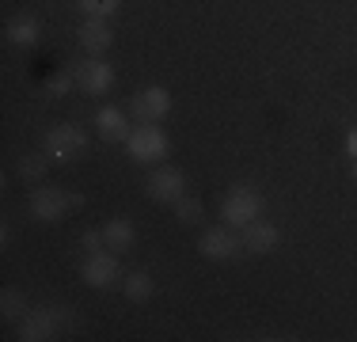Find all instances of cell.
<instances>
[{
    "label": "cell",
    "instance_id": "21",
    "mask_svg": "<svg viewBox=\"0 0 357 342\" xmlns=\"http://www.w3.org/2000/svg\"><path fill=\"white\" fill-rule=\"evenodd\" d=\"M73 84H76V73H73V68H65V73H57V76H50V80H46V91L54 99H61V96H69Z\"/></svg>",
    "mask_w": 357,
    "mask_h": 342
},
{
    "label": "cell",
    "instance_id": "20",
    "mask_svg": "<svg viewBox=\"0 0 357 342\" xmlns=\"http://www.w3.org/2000/svg\"><path fill=\"white\" fill-rule=\"evenodd\" d=\"M175 217L183 221V225H198L202 221V202L198 198H178L175 202Z\"/></svg>",
    "mask_w": 357,
    "mask_h": 342
},
{
    "label": "cell",
    "instance_id": "12",
    "mask_svg": "<svg viewBox=\"0 0 357 342\" xmlns=\"http://www.w3.org/2000/svg\"><path fill=\"white\" fill-rule=\"evenodd\" d=\"M76 34H80V46L88 50V54H96V57L107 54L110 42H114V31L107 27V20H84Z\"/></svg>",
    "mask_w": 357,
    "mask_h": 342
},
{
    "label": "cell",
    "instance_id": "2",
    "mask_svg": "<svg viewBox=\"0 0 357 342\" xmlns=\"http://www.w3.org/2000/svg\"><path fill=\"white\" fill-rule=\"evenodd\" d=\"M262 213V194L255 191V186H236V191H228L225 205H220V217H225L228 228H248L251 221H259Z\"/></svg>",
    "mask_w": 357,
    "mask_h": 342
},
{
    "label": "cell",
    "instance_id": "14",
    "mask_svg": "<svg viewBox=\"0 0 357 342\" xmlns=\"http://www.w3.org/2000/svg\"><path fill=\"white\" fill-rule=\"evenodd\" d=\"M4 34H8V42L12 46H35V42L42 38V23L35 20V15H12L8 20V27H4Z\"/></svg>",
    "mask_w": 357,
    "mask_h": 342
},
{
    "label": "cell",
    "instance_id": "9",
    "mask_svg": "<svg viewBox=\"0 0 357 342\" xmlns=\"http://www.w3.org/2000/svg\"><path fill=\"white\" fill-rule=\"evenodd\" d=\"M183 191H186V175L178 168H160L156 175L149 179V198H156V202L175 205L183 198Z\"/></svg>",
    "mask_w": 357,
    "mask_h": 342
},
{
    "label": "cell",
    "instance_id": "4",
    "mask_svg": "<svg viewBox=\"0 0 357 342\" xmlns=\"http://www.w3.org/2000/svg\"><path fill=\"white\" fill-rule=\"evenodd\" d=\"M69 312L61 308H38V312H27L20 320V339L23 342H46V339H57V331L69 327Z\"/></svg>",
    "mask_w": 357,
    "mask_h": 342
},
{
    "label": "cell",
    "instance_id": "7",
    "mask_svg": "<svg viewBox=\"0 0 357 342\" xmlns=\"http://www.w3.org/2000/svg\"><path fill=\"white\" fill-rule=\"evenodd\" d=\"M84 149H88V133H84L80 126H54V130L46 133V152L57 164L73 160L76 152H84Z\"/></svg>",
    "mask_w": 357,
    "mask_h": 342
},
{
    "label": "cell",
    "instance_id": "3",
    "mask_svg": "<svg viewBox=\"0 0 357 342\" xmlns=\"http://www.w3.org/2000/svg\"><path fill=\"white\" fill-rule=\"evenodd\" d=\"M80 202H84L80 194H65L61 186H38L31 194V213H35V221H42V225H54V221H61Z\"/></svg>",
    "mask_w": 357,
    "mask_h": 342
},
{
    "label": "cell",
    "instance_id": "16",
    "mask_svg": "<svg viewBox=\"0 0 357 342\" xmlns=\"http://www.w3.org/2000/svg\"><path fill=\"white\" fill-rule=\"evenodd\" d=\"M152 289H156V285H152V278H149L144 270H133V274H126V281H122V293L130 297L133 304H144V301L152 297Z\"/></svg>",
    "mask_w": 357,
    "mask_h": 342
},
{
    "label": "cell",
    "instance_id": "5",
    "mask_svg": "<svg viewBox=\"0 0 357 342\" xmlns=\"http://www.w3.org/2000/svg\"><path fill=\"white\" fill-rule=\"evenodd\" d=\"M130 114L137 118V122H160V118H167L172 114V91L160 88V84L141 88L137 96L130 99Z\"/></svg>",
    "mask_w": 357,
    "mask_h": 342
},
{
    "label": "cell",
    "instance_id": "24",
    "mask_svg": "<svg viewBox=\"0 0 357 342\" xmlns=\"http://www.w3.org/2000/svg\"><path fill=\"white\" fill-rule=\"evenodd\" d=\"M350 171H354V179H357V160H354V168H350Z\"/></svg>",
    "mask_w": 357,
    "mask_h": 342
},
{
    "label": "cell",
    "instance_id": "17",
    "mask_svg": "<svg viewBox=\"0 0 357 342\" xmlns=\"http://www.w3.org/2000/svg\"><path fill=\"white\" fill-rule=\"evenodd\" d=\"M50 171V152H27V156L20 160V175L27 179V183H42Z\"/></svg>",
    "mask_w": 357,
    "mask_h": 342
},
{
    "label": "cell",
    "instance_id": "15",
    "mask_svg": "<svg viewBox=\"0 0 357 342\" xmlns=\"http://www.w3.org/2000/svg\"><path fill=\"white\" fill-rule=\"evenodd\" d=\"M103 239H107L110 251H118V255L130 251V247H133V225H130V221H122V217L107 221V225H103Z\"/></svg>",
    "mask_w": 357,
    "mask_h": 342
},
{
    "label": "cell",
    "instance_id": "1",
    "mask_svg": "<svg viewBox=\"0 0 357 342\" xmlns=\"http://www.w3.org/2000/svg\"><path fill=\"white\" fill-rule=\"evenodd\" d=\"M126 149H130V160H133V164H156V160L167 156L172 141H167V133L160 130L156 122H141L137 130L130 133Z\"/></svg>",
    "mask_w": 357,
    "mask_h": 342
},
{
    "label": "cell",
    "instance_id": "23",
    "mask_svg": "<svg viewBox=\"0 0 357 342\" xmlns=\"http://www.w3.org/2000/svg\"><path fill=\"white\" fill-rule=\"evenodd\" d=\"M346 152H350V160H357V130L346 133Z\"/></svg>",
    "mask_w": 357,
    "mask_h": 342
},
{
    "label": "cell",
    "instance_id": "8",
    "mask_svg": "<svg viewBox=\"0 0 357 342\" xmlns=\"http://www.w3.org/2000/svg\"><path fill=\"white\" fill-rule=\"evenodd\" d=\"M118 274H122V267H118V251H88V259H84V267H80V278L88 281L91 289L114 285Z\"/></svg>",
    "mask_w": 357,
    "mask_h": 342
},
{
    "label": "cell",
    "instance_id": "6",
    "mask_svg": "<svg viewBox=\"0 0 357 342\" xmlns=\"http://www.w3.org/2000/svg\"><path fill=\"white\" fill-rule=\"evenodd\" d=\"M198 251L206 255V259H213V262H228V259H240L243 255V239L232 232V228H206L198 239Z\"/></svg>",
    "mask_w": 357,
    "mask_h": 342
},
{
    "label": "cell",
    "instance_id": "11",
    "mask_svg": "<svg viewBox=\"0 0 357 342\" xmlns=\"http://www.w3.org/2000/svg\"><path fill=\"white\" fill-rule=\"evenodd\" d=\"M278 239H282L278 225H270V221H251L248 232H243V251H251V255H270V251L278 247Z\"/></svg>",
    "mask_w": 357,
    "mask_h": 342
},
{
    "label": "cell",
    "instance_id": "19",
    "mask_svg": "<svg viewBox=\"0 0 357 342\" xmlns=\"http://www.w3.org/2000/svg\"><path fill=\"white\" fill-rule=\"evenodd\" d=\"M76 8H80L88 20H107V15H114L118 8H122V0H76Z\"/></svg>",
    "mask_w": 357,
    "mask_h": 342
},
{
    "label": "cell",
    "instance_id": "22",
    "mask_svg": "<svg viewBox=\"0 0 357 342\" xmlns=\"http://www.w3.org/2000/svg\"><path fill=\"white\" fill-rule=\"evenodd\" d=\"M80 244L88 247V251H103V244H107V239H103V228H99V232H84Z\"/></svg>",
    "mask_w": 357,
    "mask_h": 342
},
{
    "label": "cell",
    "instance_id": "18",
    "mask_svg": "<svg viewBox=\"0 0 357 342\" xmlns=\"http://www.w3.org/2000/svg\"><path fill=\"white\" fill-rule=\"evenodd\" d=\"M0 312H4V320H23L27 315V297L20 289H4L0 293Z\"/></svg>",
    "mask_w": 357,
    "mask_h": 342
},
{
    "label": "cell",
    "instance_id": "13",
    "mask_svg": "<svg viewBox=\"0 0 357 342\" xmlns=\"http://www.w3.org/2000/svg\"><path fill=\"white\" fill-rule=\"evenodd\" d=\"M96 126H99V137H103V141H130V122H126V110H118V107H103L96 114Z\"/></svg>",
    "mask_w": 357,
    "mask_h": 342
},
{
    "label": "cell",
    "instance_id": "10",
    "mask_svg": "<svg viewBox=\"0 0 357 342\" xmlns=\"http://www.w3.org/2000/svg\"><path fill=\"white\" fill-rule=\"evenodd\" d=\"M76 73V84H80L88 96H107L110 84H114V68L107 61H84L80 68H73Z\"/></svg>",
    "mask_w": 357,
    "mask_h": 342
}]
</instances>
